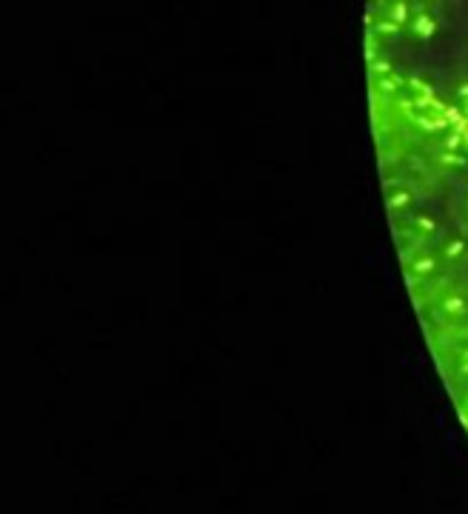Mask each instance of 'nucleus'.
Masks as SVG:
<instances>
[{
    "label": "nucleus",
    "instance_id": "5",
    "mask_svg": "<svg viewBox=\"0 0 468 514\" xmlns=\"http://www.w3.org/2000/svg\"><path fill=\"white\" fill-rule=\"evenodd\" d=\"M417 226H422V232H429V235H432V232H434V229H437V226H434V220H432V218H417Z\"/></svg>",
    "mask_w": 468,
    "mask_h": 514
},
{
    "label": "nucleus",
    "instance_id": "3",
    "mask_svg": "<svg viewBox=\"0 0 468 514\" xmlns=\"http://www.w3.org/2000/svg\"><path fill=\"white\" fill-rule=\"evenodd\" d=\"M414 272H417V275H429V272H434V261H432V257H422V261L414 263Z\"/></svg>",
    "mask_w": 468,
    "mask_h": 514
},
{
    "label": "nucleus",
    "instance_id": "1",
    "mask_svg": "<svg viewBox=\"0 0 468 514\" xmlns=\"http://www.w3.org/2000/svg\"><path fill=\"white\" fill-rule=\"evenodd\" d=\"M443 309H446L448 315H462V312H465V303H462V297H448L446 303H443Z\"/></svg>",
    "mask_w": 468,
    "mask_h": 514
},
{
    "label": "nucleus",
    "instance_id": "8",
    "mask_svg": "<svg viewBox=\"0 0 468 514\" xmlns=\"http://www.w3.org/2000/svg\"><path fill=\"white\" fill-rule=\"evenodd\" d=\"M462 357H468V349H465V352H462Z\"/></svg>",
    "mask_w": 468,
    "mask_h": 514
},
{
    "label": "nucleus",
    "instance_id": "2",
    "mask_svg": "<svg viewBox=\"0 0 468 514\" xmlns=\"http://www.w3.org/2000/svg\"><path fill=\"white\" fill-rule=\"evenodd\" d=\"M408 203H411V195H408V192H397V195H392V200H389L392 209H406Z\"/></svg>",
    "mask_w": 468,
    "mask_h": 514
},
{
    "label": "nucleus",
    "instance_id": "7",
    "mask_svg": "<svg viewBox=\"0 0 468 514\" xmlns=\"http://www.w3.org/2000/svg\"><path fill=\"white\" fill-rule=\"evenodd\" d=\"M460 371H462V374H465V377H468V360H462V366H460Z\"/></svg>",
    "mask_w": 468,
    "mask_h": 514
},
{
    "label": "nucleus",
    "instance_id": "4",
    "mask_svg": "<svg viewBox=\"0 0 468 514\" xmlns=\"http://www.w3.org/2000/svg\"><path fill=\"white\" fill-rule=\"evenodd\" d=\"M460 254H462V243L460 240H451L446 246V257H460Z\"/></svg>",
    "mask_w": 468,
    "mask_h": 514
},
{
    "label": "nucleus",
    "instance_id": "6",
    "mask_svg": "<svg viewBox=\"0 0 468 514\" xmlns=\"http://www.w3.org/2000/svg\"><path fill=\"white\" fill-rule=\"evenodd\" d=\"M443 160H446L448 166H462V163H465V160H460V157H451V154H446Z\"/></svg>",
    "mask_w": 468,
    "mask_h": 514
}]
</instances>
